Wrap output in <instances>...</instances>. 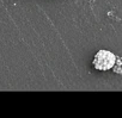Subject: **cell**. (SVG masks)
<instances>
[{"label": "cell", "instance_id": "1", "mask_svg": "<svg viewBox=\"0 0 122 118\" xmlns=\"http://www.w3.org/2000/svg\"><path fill=\"white\" fill-rule=\"evenodd\" d=\"M116 63V56L109 50H99L92 61L93 68L97 71H109L114 68Z\"/></svg>", "mask_w": 122, "mask_h": 118}]
</instances>
